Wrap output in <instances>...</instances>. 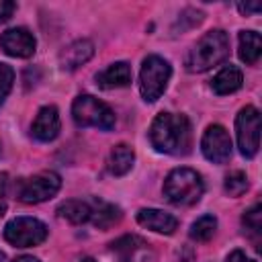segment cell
Instances as JSON below:
<instances>
[{
  "label": "cell",
  "instance_id": "obj_1",
  "mask_svg": "<svg viewBox=\"0 0 262 262\" xmlns=\"http://www.w3.org/2000/svg\"><path fill=\"white\" fill-rule=\"evenodd\" d=\"M149 141L162 154L184 156L190 151L192 143L190 121L184 115L160 113L149 127Z\"/></svg>",
  "mask_w": 262,
  "mask_h": 262
},
{
  "label": "cell",
  "instance_id": "obj_2",
  "mask_svg": "<svg viewBox=\"0 0 262 262\" xmlns=\"http://www.w3.org/2000/svg\"><path fill=\"white\" fill-rule=\"evenodd\" d=\"M227 55H229V37H227V33L221 31V29H213V31L205 33L196 41V45L188 51L184 66L192 74L207 72L213 66L221 63Z\"/></svg>",
  "mask_w": 262,
  "mask_h": 262
},
{
  "label": "cell",
  "instance_id": "obj_3",
  "mask_svg": "<svg viewBox=\"0 0 262 262\" xmlns=\"http://www.w3.org/2000/svg\"><path fill=\"white\" fill-rule=\"evenodd\" d=\"M201 174L192 168H174L164 180V194L172 205L188 207L203 196Z\"/></svg>",
  "mask_w": 262,
  "mask_h": 262
},
{
  "label": "cell",
  "instance_id": "obj_4",
  "mask_svg": "<svg viewBox=\"0 0 262 262\" xmlns=\"http://www.w3.org/2000/svg\"><path fill=\"white\" fill-rule=\"evenodd\" d=\"M72 117L78 127H96L108 131L115 127V113L92 94H80L72 104Z\"/></svg>",
  "mask_w": 262,
  "mask_h": 262
},
{
  "label": "cell",
  "instance_id": "obj_5",
  "mask_svg": "<svg viewBox=\"0 0 262 262\" xmlns=\"http://www.w3.org/2000/svg\"><path fill=\"white\" fill-rule=\"evenodd\" d=\"M170 76H172V68L164 57L147 55L143 59L141 72H139V92H141L143 100L156 102L164 94Z\"/></svg>",
  "mask_w": 262,
  "mask_h": 262
},
{
  "label": "cell",
  "instance_id": "obj_6",
  "mask_svg": "<svg viewBox=\"0 0 262 262\" xmlns=\"http://www.w3.org/2000/svg\"><path fill=\"white\" fill-rule=\"evenodd\" d=\"M59 186H61L59 174L45 170L31 178L20 180L18 188H16V196H18V201H23L27 205H37V203H43V201L51 199L53 194H57Z\"/></svg>",
  "mask_w": 262,
  "mask_h": 262
},
{
  "label": "cell",
  "instance_id": "obj_7",
  "mask_svg": "<svg viewBox=\"0 0 262 262\" xmlns=\"http://www.w3.org/2000/svg\"><path fill=\"white\" fill-rule=\"evenodd\" d=\"M47 237V225L35 217H14L4 227V239L14 248L39 246Z\"/></svg>",
  "mask_w": 262,
  "mask_h": 262
},
{
  "label": "cell",
  "instance_id": "obj_8",
  "mask_svg": "<svg viewBox=\"0 0 262 262\" xmlns=\"http://www.w3.org/2000/svg\"><path fill=\"white\" fill-rule=\"evenodd\" d=\"M235 135L242 156L254 158L260 147V113L256 106H244L235 117Z\"/></svg>",
  "mask_w": 262,
  "mask_h": 262
},
{
  "label": "cell",
  "instance_id": "obj_9",
  "mask_svg": "<svg viewBox=\"0 0 262 262\" xmlns=\"http://www.w3.org/2000/svg\"><path fill=\"white\" fill-rule=\"evenodd\" d=\"M203 156L213 164H225L231 156V137L225 127L209 125L201 139Z\"/></svg>",
  "mask_w": 262,
  "mask_h": 262
},
{
  "label": "cell",
  "instance_id": "obj_10",
  "mask_svg": "<svg viewBox=\"0 0 262 262\" xmlns=\"http://www.w3.org/2000/svg\"><path fill=\"white\" fill-rule=\"evenodd\" d=\"M111 252L119 262H156V252L139 235H123L111 244Z\"/></svg>",
  "mask_w": 262,
  "mask_h": 262
},
{
  "label": "cell",
  "instance_id": "obj_11",
  "mask_svg": "<svg viewBox=\"0 0 262 262\" xmlns=\"http://www.w3.org/2000/svg\"><path fill=\"white\" fill-rule=\"evenodd\" d=\"M0 47L4 49L6 55L12 57H31L35 53L37 41L33 37V33L25 27H14L2 33L0 37Z\"/></svg>",
  "mask_w": 262,
  "mask_h": 262
},
{
  "label": "cell",
  "instance_id": "obj_12",
  "mask_svg": "<svg viewBox=\"0 0 262 262\" xmlns=\"http://www.w3.org/2000/svg\"><path fill=\"white\" fill-rule=\"evenodd\" d=\"M31 133L39 141H51V139H55L57 133H59V113H57V108L51 106V104L49 106H43L37 113L35 121H33Z\"/></svg>",
  "mask_w": 262,
  "mask_h": 262
},
{
  "label": "cell",
  "instance_id": "obj_13",
  "mask_svg": "<svg viewBox=\"0 0 262 262\" xmlns=\"http://www.w3.org/2000/svg\"><path fill=\"white\" fill-rule=\"evenodd\" d=\"M137 223L156 231V233H174L176 227H178V219L162 209H141L137 213Z\"/></svg>",
  "mask_w": 262,
  "mask_h": 262
},
{
  "label": "cell",
  "instance_id": "obj_14",
  "mask_svg": "<svg viewBox=\"0 0 262 262\" xmlns=\"http://www.w3.org/2000/svg\"><path fill=\"white\" fill-rule=\"evenodd\" d=\"M94 55V45L88 39H78L74 43H70L68 47H63V51L59 53V66L63 70H78L82 63H86L90 57Z\"/></svg>",
  "mask_w": 262,
  "mask_h": 262
},
{
  "label": "cell",
  "instance_id": "obj_15",
  "mask_svg": "<svg viewBox=\"0 0 262 262\" xmlns=\"http://www.w3.org/2000/svg\"><path fill=\"white\" fill-rule=\"evenodd\" d=\"M96 84L104 90L111 88H123L131 84V68L127 61H117L111 63L106 70H102L100 74H96Z\"/></svg>",
  "mask_w": 262,
  "mask_h": 262
},
{
  "label": "cell",
  "instance_id": "obj_16",
  "mask_svg": "<svg viewBox=\"0 0 262 262\" xmlns=\"http://www.w3.org/2000/svg\"><path fill=\"white\" fill-rule=\"evenodd\" d=\"M121 219V209L113 203L106 201H92L90 203V221L94 227L98 229H106L111 225H115Z\"/></svg>",
  "mask_w": 262,
  "mask_h": 262
},
{
  "label": "cell",
  "instance_id": "obj_17",
  "mask_svg": "<svg viewBox=\"0 0 262 262\" xmlns=\"http://www.w3.org/2000/svg\"><path fill=\"white\" fill-rule=\"evenodd\" d=\"M135 154L127 143H119L108 154V172L115 176H123L133 168Z\"/></svg>",
  "mask_w": 262,
  "mask_h": 262
},
{
  "label": "cell",
  "instance_id": "obj_18",
  "mask_svg": "<svg viewBox=\"0 0 262 262\" xmlns=\"http://www.w3.org/2000/svg\"><path fill=\"white\" fill-rule=\"evenodd\" d=\"M239 59L248 66L258 63L262 53V39L256 31H242L239 33Z\"/></svg>",
  "mask_w": 262,
  "mask_h": 262
},
{
  "label": "cell",
  "instance_id": "obj_19",
  "mask_svg": "<svg viewBox=\"0 0 262 262\" xmlns=\"http://www.w3.org/2000/svg\"><path fill=\"white\" fill-rule=\"evenodd\" d=\"M242 72L235 68V66H227L223 68L213 80H211V88L217 92V94H231L235 90L242 88Z\"/></svg>",
  "mask_w": 262,
  "mask_h": 262
},
{
  "label": "cell",
  "instance_id": "obj_20",
  "mask_svg": "<svg viewBox=\"0 0 262 262\" xmlns=\"http://www.w3.org/2000/svg\"><path fill=\"white\" fill-rule=\"evenodd\" d=\"M57 215L63 217V219H68V221L74 223V225H82V223L90 221V203L78 201V199L63 201V203L57 207Z\"/></svg>",
  "mask_w": 262,
  "mask_h": 262
},
{
  "label": "cell",
  "instance_id": "obj_21",
  "mask_svg": "<svg viewBox=\"0 0 262 262\" xmlns=\"http://www.w3.org/2000/svg\"><path fill=\"white\" fill-rule=\"evenodd\" d=\"M242 225H244L246 233L252 237V242H254L256 248H258V244H260V233H262V205H260V203H256L252 209H248V211L244 213Z\"/></svg>",
  "mask_w": 262,
  "mask_h": 262
},
{
  "label": "cell",
  "instance_id": "obj_22",
  "mask_svg": "<svg viewBox=\"0 0 262 262\" xmlns=\"http://www.w3.org/2000/svg\"><path fill=\"white\" fill-rule=\"evenodd\" d=\"M215 229H217V219H215L213 215H203V217H199V219L190 225L188 235H190V239H194V242H209V239L213 237Z\"/></svg>",
  "mask_w": 262,
  "mask_h": 262
},
{
  "label": "cell",
  "instance_id": "obj_23",
  "mask_svg": "<svg viewBox=\"0 0 262 262\" xmlns=\"http://www.w3.org/2000/svg\"><path fill=\"white\" fill-rule=\"evenodd\" d=\"M248 190V176L242 170H233L225 176V192L229 196H239Z\"/></svg>",
  "mask_w": 262,
  "mask_h": 262
},
{
  "label": "cell",
  "instance_id": "obj_24",
  "mask_svg": "<svg viewBox=\"0 0 262 262\" xmlns=\"http://www.w3.org/2000/svg\"><path fill=\"white\" fill-rule=\"evenodd\" d=\"M12 82H14V70L8 63H0V104L8 96V92L12 88Z\"/></svg>",
  "mask_w": 262,
  "mask_h": 262
},
{
  "label": "cell",
  "instance_id": "obj_25",
  "mask_svg": "<svg viewBox=\"0 0 262 262\" xmlns=\"http://www.w3.org/2000/svg\"><path fill=\"white\" fill-rule=\"evenodd\" d=\"M14 10H16V4H14V2H10V0H0V23H6V20L12 16Z\"/></svg>",
  "mask_w": 262,
  "mask_h": 262
},
{
  "label": "cell",
  "instance_id": "obj_26",
  "mask_svg": "<svg viewBox=\"0 0 262 262\" xmlns=\"http://www.w3.org/2000/svg\"><path fill=\"white\" fill-rule=\"evenodd\" d=\"M6 174H0V217L6 213Z\"/></svg>",
  "mask_w": 262,
  "mask_h": 262
},
{
  "label": "cell",
  "instance_id": "obj_27",
  "mask_svg": "<svg viewBox=\"0 0 262 262\" xmlns=\"http://www.w3.org/2000/svg\"><path fill=\"white\" fill-rule=\"evenodd\" d=\"M260 8H262L260 2H250V4H248V2H246V4L239 2V4H237V10H239L242 14H254V12H260Z\"/></svg>",
  "mask_w": 262,
  "mask_h": 262
},
{
  "label": "cell",
  "instance_id": "obj_28",
  "mask_svg": "<svg viewBox=\"0 0 262 262\" xmlns=\"http://www.w3.org/2000/svg\"><path fill=\"white\" fill-rule=\"evenodd\" d=\"M225 262H256V260H250L242 250H233L229 256H227V260Z\"/></svg>",
  "mask_w": 262,
  "mask_h": 262
},
{
  "label": "cell",
  "instance_id": "obj_29",
  "mask_svg": "<svg viewBox=\"0 0 262 262\" xmlns=\"http://www.w3.org/2000/svg\"><path fill=\"white\" fill-rule=\"evenodd\" d=\"M14 262H39V260L33 258V256H20V258H16Z\"/></svg>",
  "mask_w": 262,
  "mask_h": 262
},
{
  "label": "cell",
  "instance_id": "obj_30",
  "mask_svg": "<svg viewBox=\"0 0 262 262\" xmlns=\"http://www.w3.org/2000/svg\"><path fill=\"white\" fill-rule=\"evenodd\" d=\"M0 262H6V254L0 250Z\"/></svg>",
  "mask_w": 262,
  "mask_h": 262
},
{
  "label": "cell",
  "instance_id": "obj_31",
  "mask_svg": "<svg viewBox=\"0 0 262 262\" xmlns=\"http://www.w3.org/2000/svg\"><path fill=\"white\" fill-rule=\"evenodd\" d=\"M82 262H96V260H92V258H82Z\"/></svg>",
  "mask_w": 262,
  "mask_h": 262
}]
</instances>
